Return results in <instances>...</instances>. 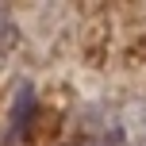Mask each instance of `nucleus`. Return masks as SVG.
Returning a JSON list of instances; mask_svg holds the SVG:
<instances>
[{"instance_id": "obj_1", "label": "nucleus", "mask_w": 146, "mask_h": 146, "mask_svg": "<svg viewBox=\"0 0 146 146\" xmlns=\"http://www.w3.org/2000/svg\"><path fill=\"white\" fill-rule=\"evenodd\" d=\"M12 42H15V27H12V19H8V12L0 8V62L8 58V50H12Z\"/></svg>"}]
</instances>
